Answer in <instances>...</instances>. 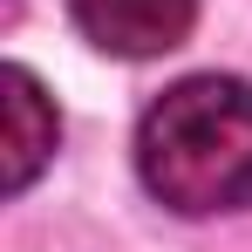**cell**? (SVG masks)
Wrapping results in <instances>:
<instances>
[{
  "mask_svg": "<svg viewBox=\"0 0 252 252\" xmlns=\"http://www.w3.org/2000/svg\"><path fill=\"white\" fill-rule=\"evenodd\" d=\"M136 177L184 218L252 205V82L184 75L136 123Z\"/></svg>",
  "mask_w": 252,
  "mask_h": 252,
  "instance_id": "1",
  "label": "cell"
},
{
  "mask_svg": "<svg viewBox=\"0 0 252 252\" xmlns=\"http://www.w3.org/2000/svg\"><path fill=\"white\" fill-rule=\"evenodd\" d=\"M55 109H48L41 82L21 68V62H7L0 68V184L7 191H28L34 184V170L55 157Z\"/></svg>",
  "mask_w": 252,
  "mask_h": 252,
  "instance_id": "3",
  "label": "cell"
},
{
  "mask_svg": "<svg viewBox=\"0 0 252 252\" xmlns=\"http://www.w3.org/2000/svg\"><path fill=\"white\" fill-rule=\"evenodd\" d=\"M68 21L102 55L150 62V55H170V48L191 34L198 0H68Z\"/></svg>",
  "mask_w": 252,
  "mask_h": 252,
  "instance_id": "2",
  "label": "cell"
}]
</instances>
